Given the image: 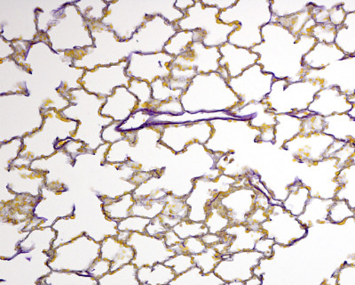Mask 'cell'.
<instances>
[{
    "label": "cell",
    "instance_id": "1",
    "mask_svg": "<svg viewBox=\"0 0 355 285\" xmlns=\"http://www.w3.org/2000/svg\"><path fill=\"white\" fill-rule=\"evenodd\" d=\"M262 43L253 47L258 54V65L275 80L297 82L305 80L309 70L303 66V58L316 45L317 40L309 35L296 36L277 23L261 28Z\"/></svg>",
    "mask_w": 355,
    "mask_h": 285
},
{
    "label": "cell",
    "instance_id": "2",
    "mask_svg": "<svg viewBox=\"0 0 355 285\" xmlns=\"http://www.w3.org/2000/svg\"><path fill=\"white\" fill-rule=\"evenodd\" d=\"M272 18L270 0H237L232 8L218 15L223 24H239L228 43L250 50L261 45V28L270 24Z\"/></svg>",
    "mask_w": 355,
    "mask_h": 285
},
{
    "label": "cell",
    "instance_id": "3",
    "mask_svg": "<svg viewBox=\"0 0 355 285\" xmlns=\"http://www.w3.org/2000/svg\"><path fill=\"white\" fill-rule=\"evenodd\" d=\"M182 96L194 97V104L184 109L189 113L230 112L240 104L218 72L196 75Z\"/></svg>",
    "mask_w": 355,
    "mask_h": 285
},
{
    "label": "cell",
    "instance_id": "4",
    "mask_svg": "<svg viewBox=\"0 0 355 285\" xmlns=\"http://www.w3.org/2000/svg\"><path fill=\"white\" fill-rule=\"evenodd\" d=\"M322 79H305L297 82L275 80L271 93L263 103L275 114H294L309 110L316 94L325 87Z\"/></svg>",
    "mask_w": 355,
    "mask_h": 285
},
{
    "label": "cell",
    "instance_id": "5",
    "mask_svg": "<svg viewBox=\"0 0 355 285\" xmlns=\"http://www.w3.org/2000/svg\"><path fill=\"white\" fill-rule=\"evenodd\" d=\"M101 243L91 237L81 236L66 245L47 253L46 266L52 271L75 272L85 275L94 263L100 259Z\"/></svg>",
    "mask_w": 355,
    "mask_h": 285
},
{
    "label": "cell",
    "instance_id": "6",
    "mask_svg": "<svg viewBox=\"0 0 355 285\" xmlns=\"http://www.w3.org/2000/svg\"><path fill=\"white\" fill-rule=\"evenodd\" d=\"M220 11L196 1L193 8L186 13L185 17L177 24L180 31H202L205 33L202 44L207 47H220L228 43L230 36L239 24H226L218 19Z\"/></svg>",
    "mask_w": 355,
    "mask_h": 285
},
{
    "label": "cell",
    "instance_id": "7",
    "mask_svg": "<svg viewBox=\"0 0 355 285\" xmlns=\"http://www.w3.org/2000/svg\"><path fill=\"white\" fill-rule=\"evenodd\" d=\"M242 177H232L222 174L216 179L208 177H200L194 180V186L186 198V204L189 207L188 220L194 222L205 223L207 211L212 202L216 201L221 195L227 194L236 188Z\"/></svg>",
    "mask_w": 355,
    "mask_h": 285
},
{
    "label": "cell",
    "instance_id": "8",
    "mask_svg": "<svg viewBox=\"0 0 355 285\" xmlns=\"http://www.w3.org/2000/svg\"><path fill=\"white\" fill-rule=\"evenodd\" d=\"M266 214L268 220L261 224V230L266 238L274 240L275 245L290 247L306 238L309 234V228L304 227L282 204H272Z\"/></svg>",
    "mask_w": 355,
    "mask_h": 285
},
{
    "label": "cell",
    "instance_id": "9",
    "mask_svg": "<svg viewBox=\"0 0 355 285\" xmlns=\"http://www.w3.org/2000/svg\"><path fill=\"white\" fill-rule=\"evenodd\" d=\"M275 81L274 76L266 74L258 63L247 69L239 77L230 79L227 84L240 100L234 109L242 108L252 103H262L271 93Z\"/></svg>",
    "mask_w": 355,
    "mask_h": 285
},
{
    "label": "cell",
    "instance_id": "10",
    "mask_svg": "<svg viewBox=\"0 0 355 285\" xmlns=\"http://www.w3.org/2000/svg\"><path fill=\"white\" fill-rule=\"evenodd\" d=\"M259 189L250 185L248 177H242L241 181L227 194L217 199L230 218L231 226L243 225L257 208Z\"/></svg>",
    "mask_w": 355,
    "mask_h": 285
},
{
    "label": "cell",
    "instance_id": "11",
    "mask_svg": "<svg viewBox=\"0 0 355 285\" xmlns=\"http://www.w3.org/2000/svg\"><path fill=\"white\" fill-rule=\"evenodd\" d=\"M125 243L135 250V256L132 264L138 269L152 268L159 263L164 264L168 259L176 255V252L166 245L164 238H157L146 234L131 233Z\"/></svg>",
    "mask_w": 355,
    "mask_h": 285
},
{
    "label": "cell",
    "instance_id": "12",
    "mask_svg": "<svg viewBox=\"0 0 355 285\" xmlns=\"http://www.w3.org/2000/svg\"><path fill=\"white\" fill-rule=\"evenodd\" d=\"M263 259H265V256L256 251L240 252L223 256L214 273L225 283H246L254 277L255 269Z\"/></svg>",
    "mask_w": 355,
    "mask_h": 285
},
{
    "label": "cell",
    "instance_id": "13",
    "mask_svg": "<svg viewBox=\"0 0 355 285\" xmlns=\"http://www.w3.org/2000/svg\"><path fill=\"white\" fill-rule=\"evenodd\" d=\"M335 141L332 136L324 132L300 134L286 142L282 149L288 152L300 163L311 164L324 160L329 147Z\"/></svg>",
    "mask_w": 355,
    "mask_h": 285
},
{
    "label": "cell",
    "instance_id": "14",
    "mask_svg": "<svg viewBox=\"0 0 355 285\" xmlns=\"http://www.w3.org/2000/svg\"><path fill=\"white\" fill-rule=\"evenodd\" d=\"M354 106L351 97L339 86L331 85L325 86L316 94L315 100L311 103L307 111L323 118H328L350 113Z\"/></svg>",
    "mask_w": 355,
    "mask_h": 285
},
{
    "label": "cell",
    "instance_id": "15",
    "mask_svg": "<svg viewBox=\"0 0 355 285\" xmlns=\"http://www.w3.org/2000/svg\"><path fill=\"white\" fill-rule=\"evenodd\" d=\"M218 49L221 58L218 72L227 81L230 79L239 77L247 69L257 65L259 60L258 54L230 43L225 44L218 47Z\"/></svg>",
    "mask_w": 355,
    "mask_h": 285
},
{
    "label": "cell",
    "instance_id": "16",
    "mask_svg": "<svg viewBox=\"0 0 355 285\" xmlns=\"http://www.w3.org/2000/svg\"><path fill=\"white\" fill-rule=\"evenodd\" d=\"M345 55L336 44L317 42L316 45L303 58V66L309 72L321 71L334 63L344 61Z\"/></svg>",
    "mask_w": 355,
    "mask_h": 285
},
{
    "label": "cell",
    "instance_id": "17",
    "mask_svg": "<svg viewBox=\"0 0 355 285\" xmlns=\"http://www.w3.org/2000/svg\"><path fill=\"white\" fill-rule=\"evenodd\" d=\"M101 259L111 262L110 273L123 266L131 264L135 256L132 247L121 242L116 236L107 237L101 243Z\"/></svg>",
    "mask_w": 355,
    "mask_h": 285
},
{
    "label": "cell",
    "instance_id": "18",
    "mask_svg": "<svg viewBox=\"0 0 355 285\" xmlns=\"http://www.w3.org/2000/svg\"><path fill=\"white\" fill-rule=\"evenodd\" d=\"M230 113L236 119L249 120L250 127L261 131L277 124V114L269 112L263 102L249 104L242 108L231 110Z\"/></svg>",
    "mask_w": 355,
    "mask_h": 285
},
{
    "label": "cell",
    "instance_id": "19",
    "mask_svg": "<svg viewBox=\"0 0 355 285\" xmlns=\"http://www.w3.org/2000/svg\"><path fill=\"white\" fill-rule=\"evenodd\" d=\"M223 233L233 237L228 247L227 255L240 252L254 251L257 242L266 237L263 231L250 229L244 224L228 227Z\"/></svg>",
    "mask_w": 355,
    "mask_h": 285
},
{
    "label": "cell",
    "instance_id": "20",
    "mask_svg": "<svg viewBox=\"0 0 355 285\" xmlns=\"http://www.w3.org/2000/svg\"><path fill=\"white\" fill-rule=\"evenodd\" d=\"M335 199L310 197L303 214L297 220L306 228L317 224L329 222V212Z\"/></svg>",
    "mask_w": 355,
    "mask_h": 285
},
{
    "label": "cell",
    "instance_id": "21",
    "mask_svg": "<svg viewBox=\"0 0 355 285\" xmlns=\"http://www.w3.org/2000/svg\"><path fill=\"white\" fill-rule=\"evenodd\" d=\"M277 122L274 145L282 149L286 142L293 140L302 131V120L293 114H277Z\"/></svg>",
    "mask_w": 355,
    "mask_h": 285
},
{
    "label": "cell",
    "instance_id": "22",
    "mask_svg": "<svg viewBox=\"0 0 355 285\" xmlns=\"http://www.w3.org/2000/svg\"><path fill=\"white\" fill-rule=\"evenodd\" d=\"M311 197L309 189L304 186L299 177L288 186V195L282 202V205L293 216L299 218L305 211Z\"/></svg>",
    "mask_w": 355,
    "mask_h": 285
},
{
    "label": "cell",
    "instance_id": "23",
    "mask_svg": "<svg viewBox=\"0 0 355 285\" xmlns=\"http://www.w3.org/2000/svg\"><path fill=\"white\" fill-rule=\"evenodd\" d=\"M176 277L173 268L160 263L152 268H139L137 271L138 280L141 284L169 285Z\"/></svg>",
    "mask_w": 355,
    "mask_h": 285
},
{
    "label": "cell",
    "instance_id": "24",
    "mask_svg": "<svg viewBox=\"0 0 355 285\" xmlns=\"http://www.w3.org/2000/svg\"><path fill=\"white\" fill-rule=\"evenodd\" d=\"M39 285H99L98 280L75 272L51 271V273L40 278Z\"/></svg>",
    "mask_w": 355,
    "mask_h": 285
},
{
    "label": "cell",
    "instance_id": "25",
    "mask_svg": "<svg viewBox=\"0 0 355 285\" xmlns=\"http://www.w3.org/2000/svg\"><path fill=\"white\" fill-rule=\"evenodd\" d=\"M339 189L335 200H344L355 211V164H351L339 170L337 176Z\"/></svg>",
    "mask_w": 355,
    "mask_h": 285
},
{
    "label": "cell",
    "instance_id": "26",
    "mask_svg": "<svg viewBox=\"0 0 355 285\" xmlns=\"http://www.w3.org/2000/svg\"><path fill=\"white\" fill-rule=\"evenodd\" d=\"M225 282L214 273L205 275L198 267H194L185 273L177 275L169 285H222Z\"/></svg>",
    "mask_w": 355,
    "mask_h": 285
},
{
    "label": "cell",
    "instance_id": "27",
    "mask_svg": "<svg viewBox=\"0 0 355 285\" xmlns=\"http://www.w3.org/2000/svg\"><path fill=\"white\" fill-rule=\"evenodd\" d=\"M312 1L307 0H270L272 17L285 18L293 17L309 9Z\"/></svg>",
    "mask_w": 355,
    "mask_h": 285
},
{
    "label": "cell",
    "instance_id": "28",
    "mask_svg": "<svg viewBox=\"0 0 355 285\" xmlns=\"http://www.w3.org/2000/svg\"><path fill=\"white\" fill-rule=\"evenodd\" d=\"M137 271L138 268L131 263L113 273L104 275L98 283L99 285H141L138 280Z\"/></svg>",
    "mask_w": 355,
    "mask_h": 285
},
{
    "label": "cell",
    "instance_id": "29",
    "mask_svg": "<svg viewBox=\"0 0 355 285\" xmlns=\"http://www.w3.org/2000/svg\"><path fill=\"white\" fill-rule=\"evenodd\" d=\"M205 224L208 227L209 233L214 234H220L231 226L226 211L217 200L209 207Z\"/></svg>",
    "mask_w": 355,
    "mask_h": 285
},
{
    "label": "cell",
    "instance_id": "30",
    "mask_svg": "<svg viewBox=\"0 0 355 285\" xmlns=\"http://www.w3.org/2000/svg\"><path fill=\"white\" fill-rule=\"evenodd\" d=\"M313 3V2H312ZM313 9L315 6L313 4L309 9L300 13V14L293 15V17L285 18H277L272 17V23H277L282 25V26L286 28L291 33L300 36L301 31H303L304 27L307 24L310 19L313 18Z\"/></svg>",
    "mask_w": 355,
    "mask_h": 285
},
{
    "label": "cell",
    "instance_id": "31",
    "mask_svg": "<svg viewBox=\"0 0 355 285\" xmlns=\"http://www.w3.org/2000/svg\"><path fill=\"white\" fill-rule=\"evenodd\" d=\"M222 259L223 256L214 247H207L206 251L201 254L193 256L196 267L201 269L202 273L205 275L214 273Z\"/></svg>",
    "mask_w": 355,
    "mask_h": 285
},
{
    "label": "cell",
    "instance_id": "32",
    "mask_svg": "<svg viewBox=\"0 0 355 285\" xmlns=\"http://www.w3.org/2000/svg\"><path fill=\"white\" fill-rule=\"evenodd\" d=\"M172 229L183 241L191 237H202L209 234L208 227L205 223L194 222L189 220H182Z\"/></svg>",
    "mask_w": 355,
    "mask_h": 285
},
{
    "label": "cell",
    "instance_id": "33",
    "mask_svg": "<svg viewBox=\"0 0 355 285\" xmlns=\"http://www.w3.org/2000/svg\"><path fill=\"white\" fill-rule=\"evenodd\" d=\"M195 42L194 31H179L170 40V49L167 50L173 56H179L188 51Z\"/></svg>",
    "mask_w": 355,
    "mask_h": 285
},
{
    "label": "cell",
    "instance_id": "34",
    "mask_svg": "<svg viewBox=\"0 0 355 285\" xmlns=\"http://www.w3.org/2000/svg\"><path fill=\"white\" fill-rule=\"evenodd\" d=\"M355 217V211L344 200H335L329 212V222L341 224L344 221Z\"/></svg>",
    "mask_w": 355,
    "mask_h": 285
},
{
    "label": "cell",
    "instance_id": "35",
    "mask_svg": "<svg viewBox=\"0 0 355 285\" xmlns=\"http://www.w3.org/2000/svg\"><path fill=\"white\" fill-rule=\"evenodd\" d=\"M207 246L202 242L201 237H191L183 241L182 243H180L173 247V251L176 254H188L191 256L199 255L206 251Z\"/></svg>",
    "mask_w": 355,
    "mask_h": 285
},
{
    "label": "cell",
    "instance_id": "36",
    "mask_svg": "<svg viewBox=\"0 0 355 285\" xmlns=\"http://www.w3.org/2000/svg\"><path fill=\"white\" fill-rule=\"evenodd\" d=\"M338 27L331 24H315L311 31V36L315 38L317 42L335 44Z\"/></svg>",
    "mask_w": 355,
    "mask_h": 285
},
{
    "label": "cell",
    "instance_id": "37",
    "mask_svg": "<svg viewBox=\"0 0 355 285\" xmlns=\"http://www.w3.org/2000/svg\"><path fill=\"white\" fill-rule=\"evenodd\" d=\"M164 265L173 268L176 275H180L196 267L193 256L188 254H176L164 263Z\"/></svg>",
    "mask_w": 355,
    "mask_h": 285
},
{
    "label": "cell",
    "instance_id": "38",
    "mask_svg": "<svg viewBox=\"0 0 355 285\" xmlns=\"http://www.w3.org/2000/svg\"><path fill=\"white\" fill-rule=\"evenodd\" d=\"M326 126L325 118L317 114H310L302 120V131L301 135H310L313 133L324 131Z\"/></svg>",
    "mask_w": 355,
    "mask_h": 285
},
{
    "label": "cell",
    "instance_id": "39",
    "mask_svg": "<svg viewBox=\"0 0 355 285\" xmlns=\"http://www.w3.org/2000/svg\"><path fill=\"white\" fill-rule=\"evenodd\" d=\"M334 277L338 285H355V265H344Z\"/></svg>",
    "mask_w": 355,
    "mask_h": 285
},
{
    "label": "cell",
    "instance_id": "40",
    "mask_svg": "<svg viewBox=\"0 0 355 285\" xmlns=\"http://www.w3.org/2000/svg\"><path fill=\"white\" fill-rule=\"evenodd\" d=\"M111 262L105 261V259H98L88 270V275L90 277L99 280L104 275L110 273Z\"/></svg>",
    "mask_w": 355,
    "mask_h": 285
},
{
    "label": "cell",
    "instance_id": "41",
    "mask_svg": "<svg viewBox=\"0 0 355 285\" xmlns=\"http://www.w3.org/2000/svg\"><path fill=\"white\" fill-rule=\"evenodd\" d=\"M275 243L274 240L263 237L256 243L254 251L261 253L265 256L266 259H271L274 256V246Z\"/></svg>",
    "mask_w": 355,
    "mask_h": 285
},
{
    "label": "cell",
    "instance_id": "42",
    "mask_svg": "<svg viewBox=\"0 0 355 285\" xmlns=\"http://www.w3.org/2000/svg\"><path fill=\"white\" fill-rule=\"evenodd\" d=\"M345 17H347V14H345L341 6H337V8H333L329 12V24L334 25L336 27L339 28L342 26Z\"/></svg>",
    "mask_w": 355,
    "mask_h": 285
},
{
    "label": "cell",
    "instance_id": "43",
    "mask_svg": "<svg viewBox=\"0 0 355 285\" xmlns=\"http://www.w3.org/2000/svg\"><path fill=\"white\" fill-rule=\"evenodd\" d=\"M202 4L207 6H211V8H216L220 12L226 11L227 9L232 8L233 6L236 4L237 0H211V1H207L204 0L201 1Z\"/></svg>",
    "mask_w": 355,
    "mask_h": 285
},
{
    "label": "cell",
    "instance_id": "44",
    "mask_svg": "<svg viewBox=\"0 0 355 285\" xmlns=\"http://www.w3.org/2000/svg\"><path fill=\"white\" fill-rule=\"evenodd\" d=\"M163 238L164 242H166V245L169 247L170 249H172L173 247L180 245V243H183V240L180 239L179 236H177L173 229H170L164 234Z\"/></svg>",
    "mask_w": 355,
    "mask_h": 285
},
{
    "label": "cell",
    "instance_id": "45",
    "mask_svg": "<svg viewBox=\"0 0 355 285\" xmlns=\"http://www.w3.org/2000/svg\"><path fill=\"white\" fill-rule=\"evenodd\" d=\"M341 8L347 15L355 13V0H342Z\"/></svg>",
    "mask_w": 355,
    "mask_h": 285
},
{
    "label": "cell",
    "instance_id": "46",
    "mask_svg": "<svg viewBox=\"0 0 355 285\" xmlns=\"http://www.w3.org/2000/svg\"><path fill=\"white\" fill-rule=\"evenodd\" d=\"M262 278L255 275L252 279L246 282L245 285H262Z\"/></svg>",
    "mask_w": 355,
    "mask_h": 285
},
{
    "label": "cell",
    "instance_id": "47",
    "mask_svg": "<svg viewBox=\"0 0 355 285\" xmlns=\"http://www.w3.org/2000/svg\"><path fill=\"white\" fill-rule=\"evenodd\" d=\"M222 285H245V283H242V282H231V283H225Z\"/></svg>",
    "mask_w": 355,
    "mask_h": 285
},
{
    "label": "cell",
    "instance_id": "48",
    "mask_svg": "<svg viewBox=\"0 0 355 285\" xmlns=\"http://www.w3.org/2000/svg\"><path fill=\"white\" fill-rule=\"evenodd\" d=\"M141 285H146V284H141Z\"/></svg>",
    "mask_w": 355,
    "mask_h": 285
}]
</instances>
